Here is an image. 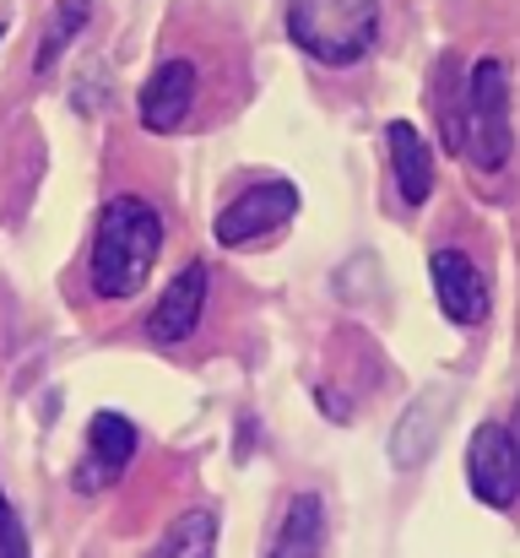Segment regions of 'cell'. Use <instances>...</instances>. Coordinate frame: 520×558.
I'll list each match as a JSON object with an SVG mask.
<instances>
[{"mask_svg":"<svg viewBox=\"0 0 520 558\" xmlns=\"http://www.w3.org/2000/svg\"><path fill=\"white\" fill-rule=\"evenodd\" d=\"M164 250V217L142 195H114L98 211V239H93V293L98 299H131L142 293L153 260Z\"/></svg>","mask_w":520,"mask_h":558,"instance_id":"6da1fadb","label":"cell"},{"mask_svg":"<svg viewBox=\"0 0 520 558\" xmlns=\"http://www.w3.org/2000/svg\"><path fill=\"white\" fill-rule=\"evenodd\" d=\"M288 38L321 65H358L379 38V0H288Z\"/></svg>","mask_w":520,"mask_h":558,"instance_id":"7a4b0ae2","label":"cell"},{"mask_svg":"<svg viewBox=\"0 0 520 558\" xmlns=\"http://www.w3.org/2000/svg\"><path fill=\"white\" fill-rule=\"evenodd\" d=\"M516 125H510V65L505 60H477L467 71L461 93V153L483 169L499 174L510 163Z\"/></svg>","mask_w":520,"mask_h":558,"instance_id":"3957f363","label":"cell"},{"mask_svg":"<svg viewBox=\"0 0 520 558\" xmlns=\"http://www.w3.org/2000/svg\"><path fill=\"white\" fill-rule=\"evenodd\" d=\"M467 483L488 510H510L520 499V456L505 423H483L467 445Z\"/></svg>","mask_w":520,"mask_h":558,"instance_id":"277c9868","label":"cell"},{"mask_svg":"<svg viewBox=\"0 0 520 558\" xmlns=\"http://www.w3.org/2000/svg\"><path fill=\"white\" fill-rule=\"evenodd\" d=\"M450 407H456V390H450V385H428V390H418V396L401 407V417L390 423V445H385V456H390L396 472H418V466L434 456Z\"/></svg>","mask_w":520,"mask_h":558,"instance_id":"5b68a950","label":"cell"},{"mask_svg":"<svg viewBox=\"0 0 520 558\" xmlns=\"http://www.w3.org/2000/svg\"><path fill=\"white\" fill-rule=\"evenodd\" d=\"M293 211H299V190L288 185V180H266V185L244 190L239 201H228V206L217 211V244L266 239V233H277Z\"/></svg>","mask_w":520,"mask_h":558,"instance_id":"8992f818","label":"cell"},{"mask_svg":"<svg viewBox=\"0 0 520 558\" xmlns=\"http://www.w3.org/2000/svg\"><path fill=\"white\" fill-rule=\"evenodd\" d=\"M136 423L131 417H120V412H93V423H87V461H82V472H76V494H98V488H109L125 466H131V456H136Z\"/></svg>","mask_w":520,"mask_h":558,"instance_id":"52a82bcc","label":"cell"},{"mask_svg":"<svg viewBox=\"0 0 520 558\" xmlns=\"http://www.w3.org/2000/svg\"><path fill=\"white\" fill-rule=\"evenodd\" d=\"M206 288H211V271H206L201 260H190L169 288H164V299L153 304V315H147V337L164 342V348L184 342V337H195L201 310H206Z\"/></svg>","mask_w":520,"mask_h":558,"instance_id":"ba28073f","label":"cell"},{"mask_svg":"<svg viewBox=\"0 0 520 558\" xmlns=\"http://www.w3.org/2000/svg\"><path fill=\"white\" fill-rule=\"evenodd\" d=\"M428 277H434L439 310H445L456 326H477V320L488 315L483 277H477V266H472L461 250H434V255H428Z\"/></svg>","mask_w":520,"mask_h":558,"instance_id":"9c48e42d","label":"cell"},{"mask_svg":"<svg viewBox=\"0 0 520 558\" xmlns=\"http://www.w3.org/2000/svg\"><path fill=\"white\" fill-rule=\"evenodd\" d=\"M136 109H142V125H147V131H158V136L179 131V125L190 120V109H195V65H190V60H164V65L147 76Z\"/></svg>","mask_w":520,"mask_h":558,"instance_id":"30bf717a","label":"cell"},{"mask_svg":"<svg viewBox=\"0 0 520 558\" xmlns=\"http://www.w3.org/2000/svg\"><path fill=\"white\" fill-rule=\"evenodd\" d=\"M385 147H390V174H396V190L407 206H423L428 190H434V147L418 136V125L407 120H390L385 131Z\"/></svg>","mask_w":520,"mask_h":558,"instance_id":"8fae6325","label":"cell"},{"mask_svg":"<svg viewBox=\"0 0 520 558\" xmlns=\"http://www.w3.org/2000/svg\"><path fill=\"white\" fill-rule=\"evenodd\" d=\"M321 554H326V505H321V494H299L282 510L266 558H321Z\"/></svg>","mask_w":520,"mask_h":558,"instance_id":"7c38bea8","label":"cell"},{"mask_svg":"<svg viewBox=\"0 0 520 558\" xmlns=\"http://www.w3.org/2000/svg\"><path fill=\"white\" fill-rule=\"evenodd\" d=\"M147 558H217V510H206V505L184 510Z\"/></svg>","mask_w":520,"mask_h":558,"instance_id":"4fadbf2b","label":"cell"},{"mask_svg":"<svg viewBox=\"0 0 520 558\" xmlns=\"http://www.w3.org/2000/svg\"><path fill=\"white\" fill-rule=\"evenodd\" d=\"M87 16H93V0H55V11H49V27H44V38H38V54H33V71H38V76L60 65V54L76 44V33L87 27Z\"/></svg>","mask_w":520,"mask_h":558,"instance_id":"5bb4252c","label":"cell"},{"mask_svg":"<svg viewBox=\"0 0 520 558\" xmlns=\"http://www.w3.org/2000/svg\"><path fill=\"white\" fill-rule=\"evenodd\" d=\"M0 558H33V548H27V532H22L16 510L5 505V494H0Z\"/></svg>","mask_w":520,"mask_h":558,"instance_id":"9a60e30c","label":"cell"},{"mask_svg":"<svg viewBox=\"0 0 520 558\" xmlns=\"http://www.w3.org/2000/svg\"><path fill=\"white\" fill-rule=\"evenodd\" d=\"M510 439H516V456H520V396H516V423H510Z\"/></svg>","mask_w":520,"mask_h":558,"instance_id":"2e32d148","label":"cell"},{"mask_svg":"<svg viewBox=\"0 0 520 558\" xmlns=\"http://www.w3.org/2000/svg\"><path fill=\"white\" fill-rule=\"evenodd\" d=\"M0 38H5V22H0Z\"/></svg>","mask_w":520,"mask_h":558,"instance_id":"e0dca14e","label":"cell"}]
</instances>
